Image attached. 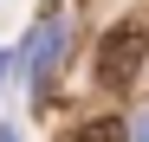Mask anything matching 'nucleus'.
Here are the masks:
<instances>
[{"mask_svg":"<svg viewBox=\"0 0 149 142\" xmlns=\"http://www.w3.org/2000/svg\"><path fill=\"white\" fill-rule=\"evenodd\" d=\"M136 142H149V116H143V123H136Z\"/></svg>","mask_w":149,"mask_h":142,"instance_id":"obj_3","label":"nucleus"},{"mask_svg":"<svg viewBox=\"0 0 149 142\" xmlns=\"http://www.w3.org/2000/svg\"><path fill=\"white\" fill-rule=\"evenodd\" d=\"M143 58H149V26H143V19H117V26L97 39L91 71H97L104 90H130V84L143 78Z\"/></svg>","mask_w":149,"mask_h":142,"instance_id":"obj_1","label":"nucleus"},{"mask_svg":"<svg viewBox=\"0 0 149 142\" xmlns=\"http://www.w3.org/2000/svg\"><path fill=\"white\" fill-rule=\"evenodd\" d=\"M78 142H130V129H123L117 116H97V123H84V129H78Z\"/></svg>","mask_w":149,"mask_h":142,"instance_id":"obj_2","label":"nucleus"}]
</instances>
